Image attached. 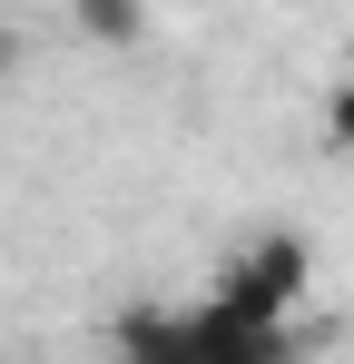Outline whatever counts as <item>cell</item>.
Here are the masks:
<instances>
[{
  "mask_svg": "<svg viewBox=\"0 0 354 364\" xmlns=\"http://www.w3.org/2000/svg\"><path fill=\"white\" fill-rule=\"evenodd\" d=\"M118 364H305V335L295 315L266 325V315L197 296V305H138L118 325Z\"/></svg>",
  "mask_w": 354,
  "mask_h": 364,
  "instance_id": "cell-1",
  "label": "cell"
},
{
  "mask_svg": "<svg viewBox=\"0 0 354 364\" xmlns=\"http://www.w3.org/2000/svg\"><path fill=\"white\" fill-rule=\"evenodd\" d=\"M217 305H236V315H266V325H286L295 296H305V237H256L246 256H236L227 276L207 286Z\"/></svg>",
  "mask_w": 354,
  "mask_h": 364,
  "instance_id": "cell-2",
  "label": "cell"
},
{
  "mask_svg": "<svg viewBox=\"0 0 354 364\" xmlns=\"http://www.w3.org/2000/svg\"><path fill=\"white\" fill-rule=\"evenodd\" d=\"M79 30L89 40H138V0H79Z\"/></svg>",
  "mask_w": 354,
  "mask_h": 364,
  "instance_id": "cell-3",
  "label": "cell"
},
{
  "mask_svg": "<svg viewBox=\"0 0 354 364\" xmlns=\"http://www.w3.org/2000/svg\"><path fill=\"white\" fill-rule=\"evenodd\" d=\"M335 138L354 148V89H335Z\"/></svg>",
  "mask_w": 354,
  "mask_h": 364,
  "instance_id": "cell-4",
  "label": "cell"
}]
</instances>
